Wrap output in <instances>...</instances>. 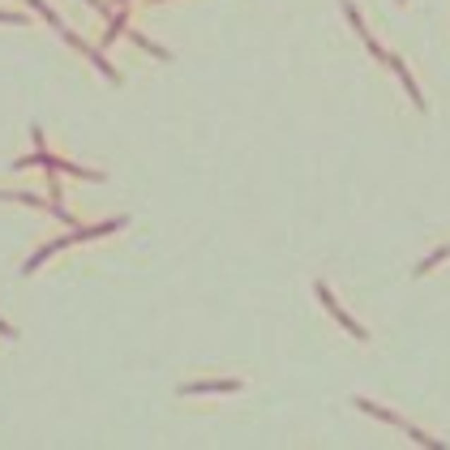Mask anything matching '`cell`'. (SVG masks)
Returning a JSON list of instances; mask_svg holds the SVG:
<instances>
[{
	"label": "cell",
	"mask_w": 450,
	"mask_h": 450,
	"mask_svg": "<svg viewBox=\"0 0 450 450\" xmlns=\"http://www.w3.org/2000/svg\"><path fill=\"white\" fill-rule=\"evenodd\" d=\"M0 22H5V26H18L22 18H18V13H0Z\"/></svg>",
	"instance_id": "obj_4"
},
{
	"label": "cell",
	"mask_w": 450,
	"mask_h": 450,
	"mask_svg": "<svg viewBox=\"0 0 450 450\" xmlns=\"http://www.w3.org/2000/svg\"><path fill=\"white\" fill-rule=\"evenodd\" d=\"M202 390L206 395H232L236 382H197V386H185V395H202Z\"/></svg>",
	"instance_id": "obj_2"
},
{
	"label": "cell",
	"mask_w": 450,
	"mask_h": 450,
	"mask_svg": "<svg viewBox=\"0 0 450 450\" xmlns=\"http://www.w3.org/2000/svg\"><path fill=\"white\" fill-rule=\"evenodd\" d=\"M26 5H30V9H35V13H43V18H47V22H51V26H56V30H65V26H61V18H56V13H51V9H47V5H43V0H26Z\"/></svg>",
	"instance_id": "obj_3"
},
{
	"label": "cell",
	"mask_w": 450,
	"mask_h": 450,
	"mask_svg": "<svg viewBox=\"0 0 450 450\" xmlns=\"http://www.w3.org/2000/svg\"><path fill=\"white\" fill-rule=\"evenodd\" d=\"M317 300H326V309H330L334 317H339V326H348V334H356V339H369V334H365V330H360V326H356V322L343 313V309H339V300L330 296V288H326V284H317Z\"/></svg>",
	"instance_id": "obj_1"
}]
</instances>
